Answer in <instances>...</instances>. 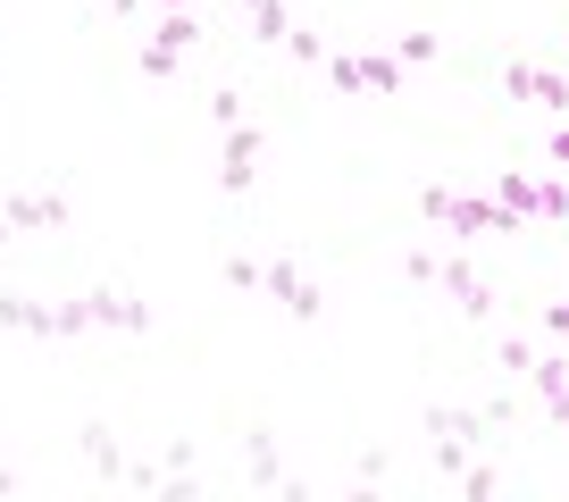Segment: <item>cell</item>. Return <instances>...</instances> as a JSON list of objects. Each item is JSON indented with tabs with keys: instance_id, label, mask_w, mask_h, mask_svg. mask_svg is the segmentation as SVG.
Instances as JSON below:
<instances>
[{
	"instance_id": "83f0119b",
	"label": "cell",
	"mask_w": 569,
	"mask_h": 502,
	"mask_svg": "<svg viewBox=\"0 0 569 502\" xmlns=\"http://www.w3.org/2000/svg\"><path fill=\"white\" fill-rule=\"evenodd\" d=\"M343 502H386V494H377V485H369V478H360V485H352V494H343Z\"/></svg>"
},
{
	"instance_id": "ac0fdd59",
	"label": "cell",
	"mask_w": 569,
	"mask_h": 502,
	"mask_svg": "<svg viewBox=\"0 0 569 502\" xmlns=\"http://www.w3.org/2000/svg\"><path fill=\"white\" fill-rule=\"evenodd\" d=\"M461 502H502V478H495V461H486V452L461 469Z\"/></svg>"
},
{
	"instance_id": "2e32d148",
	"label": "cell",
	"mask_w": 569,
	"mask_h": 502,
	"mask_svg": "<svg viewBox=\"0 0 569 502\" xmlns=\"http://www.w3.org/2000/svg\"><path fill=\"white\" fill-rule=\"evenodd\" d=\"M243 18H251V42H268V51L293 34V9H284V0H243Z\"/></svg>"
},
{
	"instance_id": "484cf974",
	"label": "cell",
	"mask_w": 569,
	"mask_h": 502,
	"mask_svg": "<svg viewBox=\"0 0 569 502\" xmlns=\"http://www.w3.org/2000/svg\"><path fill=\"white\" fill-rule=\"evenodd\" d=\"M545 151H552V168H569V118H552V143Z\"/></svg>"
},
{
	"instance_id": "7a4b0ae2",
	"label": "cell",
	"mask_w": 569,
	"mask_h": 502,
	"mask_svg": "<svg viewBox=\"0 0 569 502\" xmlns=\"http://www.w3.org/2000/svg\"><path fill=\"white\" fill-rule=\"evenodd\" d=\"M319 68H327V84H336L343 101H402V84H410V76L393 68V51H327Z\"/></svg>"
},
{
	"instance_id": "d6986e66",
	"label": "cell",
	"mask_w": 569,
	"mask_h": 502,
	"mask_svg": "<svg viewBox=\"0 0 569 502\" xmlns=\"http://www.w3.org/2000/svg\"><path fill=\"white\" fill-rule=\"evenodd\" d=\"M327 51H336V42H327L319 26H293V34H284V59H302V68H319Z\"/></svg>"
},
{
	"instance_id": "6da1fadb",
	"label": "cell",
	"mask_w": 569,
	"mask_h": 502,
	"mask_svg": "<svg viewBox=\"0 0 569 502\" xmlns=\"http://www.w3.org/2000/svg\"><path fill=\"white\" fill-rule=\"evenodd\" d=\"M419 218L427 227L461 234V243H486V234H528L495 193H452V184H419Z\"/></svg>"
},
{
	"instance_id": "5bb4252c",
	"label": "cell",
	"mask_w": 569,
	"mask_h": 502,
	"mask_svg": "<svg viewBox=\"0 0 569 502\" xmlns=\"http://www.w3.org/2000/svg\"><path fill=\"white\" fill-rule=\"evenodd\" d=\"M0 327H9V335H42V343H51V302H34V293H0Z\"/></svg>"
},
{
	"instance_id": "52a82bcc",
	"label": "cell",
	"mask_w": 569,
	"mask_h": 502,
	"mask_svg": "<svg viewBox=\"0 0 569 502\" xmlns=\"http://www.w3.org/2000/svg\"><path fill=\"white\" fill-rule=\"evenodd\" d=\"M260 293H268V302H277L293 327H319V319H327V293L310 285L302 260H284V251H277V260H260Z\"/></svg>"
},
{
	"instance_id": "8992f818",
	"label": "cell",
	"mask_w": 569,
	"mask_h": 502,
	"mask_svg": "<svg viewBox=\"0 0 569 502\" xmlns=\"http://www.w3.org/2000/svg\"><path fill=\"white\" fill-rule=\"evenodd\" d=\"M427 285H445L452 293V310H461V319H495V285H486V277H478V260H469V251H436V260H427Z\"/></svg>"
},
{
	"instance_id": "5b68a950",
	"label": "cell",
	"mask_w": 569,
	"mask_h": 502,
	"mask_svg": "<svg viewBox=\"0 0 569 502\" xmlns=\"http://www.w3.org/2000/svg\"><path fill=\"white\" fill-rule=\"evenodd\" d=\"M201 42H210L201 9H168V18L151 26V42H142V76H151V84H168V76L184 68V51H201Z\"/></svg>"
},
{
	"instance_id": "44dd1931",
	"label": "cell",
	"mask_w": 569,
	"mask_h": 502,
	"mask_svg": "<svg viewBox=\"0 0 569 502\" xmlns=\"http://www.w3.org/2000/svg\"><path fill=\"white\" fill-rule=\"evenodd\" d=\"M210 126H218V134H227V126H243V92H234V84L210 92Z\"/></svg>"
},
{
	"instance_id": "8fae6325",
	"label": "cell",
	"mask_w": 569,
	"mask_h": 502,
	"mask_svg": "<svg viewBox=\"0 0 569 502\" xmlns=\"http://www.w3.org/2000/svg\"><path fill=\"white\" fill-rule=\"evenodd\" d=\"M76 452H84V469L101 485H126V461H134V452L118 444V428H109V419H84V428H76Z\"/></svg>"
},
{
	"instance_id": "ffe728a7",
	"label": "cell",
	"mask_w": 569,
	"mask_h": 502,
	"mask_svg": "<svg viewBox=\"0 0 569 502\" xmlns=\"http://www.w3.org/2000/svg\"><path fill=\"white\" fill-rule=\"evenodd\" d=\"M218 277H227L234 293H260V260H251V251H227V260H218Z\"/></svg>"
},
{
	"instance_id": "9a60e30c",
	"label": "cell",
	"mask_w": 569,
	"mask_h": 502,
	"mask_svg": "<svg viewBox=\"0 0 569 502\" xmlns=\"http://www.w3.org/2000/svg\"><path fill=\"white\" fill-rule=\"evenodd\" d=\"M445 59H452V42L445 34H393V68H445Z\"/></svg>"
},
{
	"instance_id": "7402d4cb",
	"label": "cell",
	"mask_w": 569,
	"mask_h": 502,
	"mask_svg": "<svg viewBox=\"0 0 569 502\" xmlns=\"http://www.w3.org/2000/svg\"><path fill=\"white\" fill-rule=\"evenodd\" d=\"M528 360H536V343H528V335H502V343H495V369L528 376Z\"/></svg>"
},
{
	"instance_id": "d4e9b609",
	"label": "cell",
	"mask_w": 569,
	"mask_h": 502,
	"mask_svg": "<svg viewBox=\"0 0 569 502\" xmlns=\"http://www.w3.org/2000/svg\"><path fill=\"white\" fill-rule=\"evenodd\" d=\"M268 494H277V502H319V494H310L302 478H277V485H268Z\"/></svg>"
},
{
	"instance_id": "9c48e42d",
	"label": "cell",
	"mask_w": 569,
	"mask_h": 502,
	"mask_svg": "<svg viewBox=\"0 0 569 502\" xmlns=\"http://www.w3.org/2000/svg\"><path fill=\"white\" fill-rule=\"evenodd\" d=\"M502 92L528 109H545V118H569V76L561 68H536V59H502Z\"/></svg>"
},
{
	"instance_id": "3957f363",
	"label": "cell",
	"mask_w": 569,
	"mask_h": 502,
	"mask_svg": "<svg viewBox=\"0 0 569 502\" xmlns=\"http://www.w3.org/2000/svg\"><path fill=\"white\" fill-rule=\"evenodd\" d=\"M0 227L9 234H68L76 227V193L68 184H18L0 201Z\"/></svg>"
},
{
	"instance_id": "30bf717a",
	"label": "cell",
	"mask_w": 569,
	"mask_h": 502,
	"mask_svg": "<svg viewBox=\"0 0 569 502\" xmlns=\"http://www.w3.org/2000/svg\"><path fill=\"white\" fill-rule=\"evenodd\" d=\"M84 319L92 327H118V335H151V302L126 293V285H92L84 293Z\"/></svg>"
},
{
	"instance_id": "603a6c76",
	"label": "cell",
	"mask_w": 569,
	"mask_h": 502,
	"mask_svg": "<svg viewBox=\"0 0 569 502\" xmlns=\"http://www.w3.org/2000/svg\"><path fill=\"white\" fill-rule=\"evenodd\" d=\"M160 469H201V435H168V452H160Z\"/></svg>"
},
{
	"instance_id": "f1b7e54d",
	"label": "cell",
	"mask_w": 569,
	"mask_h": 502,
	"mask_svg": "<svg viewBox=\"0 0 569 502\" xmlns=\"http://www.w3.org/2000/svg\"><path fill=\"white\" fill-rule=\"evenodd\" d=\"M142 9H151V18H168V9H193V0H142Z\"/></svg>"
},
{
	"instance_id": "f546056e",
	"label": "cell",
	"mask_w": 569,
	"mask_h": 502,
	"mask_svg": "<svg viewBox=\"0 0 569 502\" xmlns=\"http://www.w3.org/2000/svg\"><path fill=\"white\" fill-rule=\"evenodd\" d=\"M0 502H18V478H9V469H0Z\"/></svg>"
},
{
	"instance_id": "4fadbf2b",
	"label": "cell",
	"mask_w": 569,
	"mask_h": 502,
	"mask_svg": "<svg viewBox=\"0 0 569 502\" xmlns=\"http://www.w3.org/2000/svg\"><path fill=\"white\" fill-rule=\"evenodd\" d=\"M277 478H284V461H277V428H260V419H251V428H243V485H251V494H268Z\"/></svg>"
},
{
	"instance_id": "4316f807",
	"label": "cell",
	"mask_w": 569,
	"mask_h": 502,
	"mask_svg": "<svg viewBox=\"0 0 569 502\" xmlns=\"http://www.w3.org/2000/svg\"><path fill=\"white\" fill-rule=\"evenodd\" d=\"M92 9H109V18H126V26L142 18V0H92Z\"/></svg>"
},
{
	"instance_id": "7c38bea8",
	"label": "cell",
	"mask_w": 569,
	"mask_h": 502,
	"mask_svg": "<svg viewBox=\"0 0 569 502\" xmlns=\"http://www.w3.org/2000/svg\"><path fill=\"white\" fill-rule=\"evenodd\" d=\"M519 385H528V394L545 402V419H552V428H569V360H561V352H536Z\"/></svg>"
},
{
	"instance_id": "ba28073f",
	"label": "cell",
	"mask_w": 569,
	"mask_h": 502,
	"mask_svg": "<svg viewBox=\"0 0 569 502\" xmlns=\"http://www.w3.org/2000/svg\"><path fill=\"white\" fill-rule=\"evenodd\" d=\"M260 160H268V126H260V118L227 126V151H218V193H251V184H260Z\"/></svg>"
},
{
	"instance_id": "4dcf8cb0",
	"label": "cell",
	"mask_w": 569,
	"mask_h": 502,
	"mask_svg": "<svg viewBox=\"0 0 569 502\" xmlns=\"http://www.w3.org/2000/svg\"><path fill=\"white\" fill-rule=\"evenodd\" d=\"M0 243H9V227H0Z\"/></svg>"
},
{
	"instance_id": "e0dca14e",
	"label": "cell",
	"mask_w": 569,
	"mask_h": 502,
	"mask_svg": "<svg viewBox=\"0 0 569 502\" xmlns=\"http://www.w3.org/2000/svg\"><path fill=\"white\" fill-rule=\"evenodd\" d=\"M142 502H210V485H201V469H168Z\"/></svg>"
},
{
	"instance_id": "277c9868",
	"label": "cell",
	"mask_w": 569,
	"mask_h": 502,
	"mask_svg": "<svg viewBox=\"0 0 569 502\" xmlns=\"http://www.w3.org/2000/svg\"><path fill=\"white\" fill-rule=\"evenodd\" d=\"M495 201L519 218V227H569V184H552V177H528V168H502L495 177Z\"/></svg>"
},
{
	"instance_id": "cb8c5ba5",
	"label": "cell",
	"mask_w": 569,
	"mask_h": 502,
	"mask_svg": "<svg viewBox=\"0 0 569 502\" xmlns=\"http://www.w3.org/2000/svg\"><path fill=\"white\" fill-rule=\"evenodd\" d=\"M545 343H569V302H545Z\"/></svg>"
}]
</instances>
